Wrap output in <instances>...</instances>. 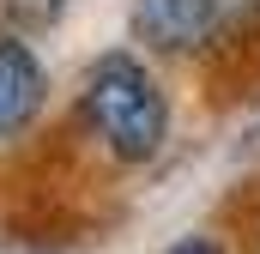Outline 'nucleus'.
<instances>
[{"label":"nucleus","mask_w":260,"mask_h":254,"mask_svg":"<svg viewBox=\"0 0 260 254\" xmlns=\"http://www.w3.org/2000/svg\"><path fill=\"white\" fill-rule=\"evenodd\" d=\"M79 115L97 133V145L121 164H151L170 139V97L157 85V73L115 49V55H97L85 67V85H79Z\"/></svg>","instance_id":"1"},{"label":"nucleus","mask_w":260,"mask_h":254,"mask_svg":"<svg viewBox=\"0 0 260 254\" xmlns=\"http://www.w3.org/2000/svg\"><path fill=\"white\" fill-rule=\"evenodd\" d=\"M230 24L224 0H133V37L157 55H194Z\"/></svg>","instance_id":"2"},{"label":"nucleus","mask_w":260,"mask_h":254,"mask_svg":"<svg viewBox=\"0 0 260 254\" xmlns=\"http://www.w3.org/2000/svg\"><path fill=\"white\" fill-rule=\"evenodd\" d=\"M43 97H49V73L37 61V49L18 30H0V139H18L37 121Z\"/></svg>","instance_id":"3"},{"label":"nucleus","mask_w":260,"mask_h":254,"mask_svg":"<svg viewBox=\"0 0 260 254\" xmlns=\"http://www.w3.org/2000/svg\"><path fill=\"white\" fill-rule=\"evenodd\" d=\"M61 12H67V0H0V30L30 37V30L61 24Z\"/></svg>","instance_id":"4"},{"label":"nucleus","mask_w":260,"mask_h":254,"mask_svg":"<svg viewBox=\"0 0 260 254\" xmlns=\"http://www.w3.org/2000/svg\"><path fill=\"white\" fill-rule=\"evenodd\" d=\"M170 254H218V242H206V236H188V242H176Z\"/></svg>","instance_id":"5"},{"label":"nucleus","mask_w":260,"mask_h":254,"mask_svg":"<svg viewBox=\"0 0 260 254\" xmlns=\"http://www.w3.org/2000/svg\"><path fill=\"white\" fill-rule=\"evenodd\" d=\"M230 6V18H248V12H260V0H224Z\"/></svg>","instance_id":"6"}]
</instances>
